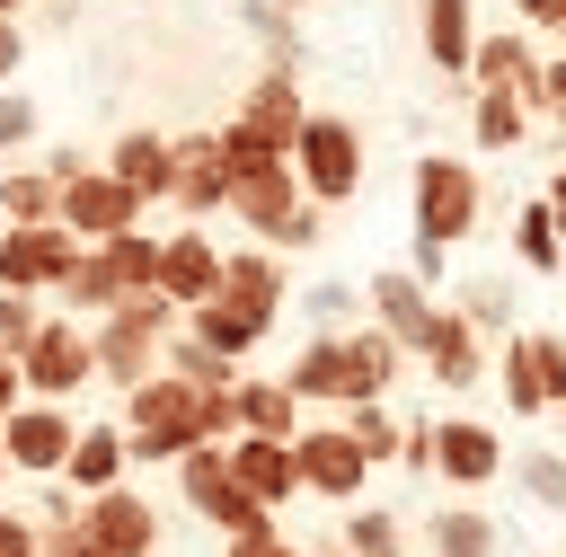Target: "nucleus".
Wrapping results in <instances>:
<instances>
[{
	"label": "nucleus",
	"mask_w": 566,
	"mask_h": 557,
	"mask_svg": "<svg viewBox=\"0 0 566 557\" xmlns=\"http://www.w3.org/2000/svg\"><path fill=\"white\" fill-rule=\"evenodd\" d=\"M18 371H27V398H53V407H62V398L97 371V336H88V327H71V318H44V336L27 345V362H18Z\"/></svg>",
	"instance_id": "nucleus-12"
},
{
	"label": "nucleus",
	"mask_w": 566,
	"mask_h": 557,
	"mask_svg": "<svg viewBox=\"0 0 566 557\" xmlns=\"http://www.w3.org/2000/svg\"><path fill=\"white\" fill-rule=\"evenodd\" d=\"M531 124H539L531 97H513V88H469V141H478V150H522Z\"/></svg>",
	"instance_id": "nucleus-25"
},
{
	"label": "nucleus",
	"mask_w": 566,
	"mask_h": 557,
	"mask_svg": "<svg viewBox=\"0 0 566 557\" xmlns=\"http://www.w3.org/2000/svg\"><path fill=\"white\" fill-rule=\"evenodd\" d=\"M221 301H239L248 318H265V327H274V309H283V256L239 248V256L221 265Z\"/></svg>",
	"instance_id": "nucleus-27"
},
{
	"label": "nucleus",
	"mask_w": 566,
	"mask_h": 557,
	"mask_svg": "<svg viewBox=\"0 0 566 557\" xmlns=\"http://www.w3.org/2000/svg\"><path fill=\"white\" fill-rule=\"evenodd\" d=\"M133 292H159V239H150V230H124V239L80 248V265H71V283H62V301L88 309V318H106V309L133 301Z\"/></svg>",
	"instance_id": "nucleus-4"
},
{
	"label": "nucleus",
	"mask_w": 566,
	"mask_h": 557,
	"mask_svg": "<svg viewBox=\"0 0 566 557\" xmlns=\"http://www.w3.org/2000/svg\"><path fill=\"white\" fill-rule=\"evenodd\" d=\"M513 477H522V495H531L539 513H566V451H548V442H531V451L513 460Z\"/></svg>",
	"instance_id": "nucleus-37"
},
{
	"label": "nucleus",
	"mask_w": 566,
	"mask_h": 557,
	"mask_svg": "<svg viewBox=\"0 0 566 557\" xmlns=\"http://www.w3.org/2000/svg\"><path fill=\"white\" fill-rule=\"evenodd\" d=\"M71 265H80V239L62 230V221H27V230H0V283L9 292H62L71 283Z\"/></svg>",
	"instance_id": "nucleus-9"
},
{
	"label": "nucleus",
	"mask_w": 566,
	"mask_h": 557,
	"mask_svg": "<svg viewBox=\"0 0 566 557\" xmlns=\"http://www.w3.org/2000/svg\"><path fill=\"white\" fill-rule=\"evenodd\" d=\"M230 212L256 230V248H283V230L310 212V195H301L292 159H274V168H248V177H230Z\"/></svg>",
	"instance_id": "nucleus-11"
},
{
	"label": "nucleus",
	"mask_w": 566,
	"mask_h": 557,
	"mask_svg": "<svg viewBox=\"0 0 566 557\" xmlns=\"http://www.w3.org/2000/svg\"><path fill=\"white\" fill-rule=\"evenodd\" d=\"M548 115H566V53H548Z\"/></svg>",
	"instance_id": "nucleus-49"
},
{
	"label": "nucleus",
	"mask_w": 566,
	"mask_h": 557,
	"mask_svg": "<svg viewBox=\"0 0 566 557\" xmlns=\"http://www.w3.org/2000/svg\"><path fill=\"white\" fill-rule=\"evenodd\" d=\"M124 442L133 460H186L195 442H212V389L150 371L142 389H124Z\"/></svg>",
	"instance_id": "nucleus-1"
},
{
	"label": "nucleus",
	"mask_w": 566,
	"mask_h": 557,
	"mask_svg": "<svg viewBox=\"0 0 566 557\" xmlns=\"http://www.w3.org/2000/svg\"><path fill=\"white\" fill-rule=\"evenodd\" d=\"M513 256H522L531 274H557V265H566V230H557L548 195H531V203L513 212Z\"/></svg>",
	"instance_id": "nucleus-32"
},
{
	"label": "nucleus",
	"mask_w": 566,
	"mask_h": 557,
	"mask_svg": "<svg viewBox=\"0 0 566 557\" xmlns=\"http://www.w3.org/2000/svg\"><path fill=\"white\" fill-rule=\"evenodd\" d=\"M18 407H27V371H18V362H0V424H9Z\"/></svg>",
	"instance_id": "nucleus-46"
},
{
	"label": "nucleus",
	"mask_w": 566,
	"mask_h": 557,
	"mask_svg": "<svg viewBox=\"0 0 566 557\" xmlns=\"http://www.w3.org/2000/svg\"><path fill=\"white\" fill-rule=\"evenodd\" d=\"M168 203H177L186 221H203V212L230 203V150H221V133H186V141H177V186H168Z\"/></svg>",
	"instance_id": "nucleus-19"
},
{
	"label": "nucleus",
	"mask_w": 566,
	"mask_h": 557,
	"mask_svg": "<svg viewBox=\"0 0 566 557\" xmlns=\"http://www.w3.org/2000/svg\"><path fill=\"white\" fill-rule=\"evenodd\" d=\"M0 442H9V469H27V477H62V469H71V442H80V424H71V407H53V398H27V407L0 424Z\"/></svg>",
	"instance_id": "nucleus-13"
},
{
	"label": "nucleus",
	"mask_w": 566,
	"mask_h": 557,
	"mask_svg": "<svg viewBox=\"0 0 566 557\" xmlns=\"http://www.w3.org/2000/svg\"><path fill=\"white\" fill-rule=\"evenodd\" d=\"M230 477H239L265 513L301 495V460H292V442H256V433H239V442H230Z\"/></svg>",
	"instance_id": "nucleus-23"
},
{
	"label": "nucleus",
	"mask_w": 566,
	"mask_h": 557,
	"mask_svg": "<svg viewBox=\"0 0 566 557\" xmlns=\"http://www.w3.org/2000/svg\"><path fill=\"white\" fill-rule=\"evenodd\" d=\"M398 460H407L416 477H433V424H407V442H398Z\"/></svg>",
	"instance_id": "nucleus-44"
},
{
	"label": "nucleus",
	"mask_w": 566,
	"mask_h": 557,
	"mask_svg": "<svg viewBox=\"0 0 566 557\" xmlns=\"http://www.w3.org/2000/svg\"><path fill=\"white\" fill-rule=\"evenodd\" d=\"M539 195H548V212H557V230H566V159L548 168V186H539Z\"/></svg>",
	"instance_id": "nucleus-50"
},
{
	"label": "nucleus",
	"mask_w": 566,
	"mask_h": 557,
	"mask_svg": "<svg viewBox=\"0 0 566 557\" xmlns=\"http://www.w3.org/2000/svg\"><path fill=\"white\" fill-rule=\"evenodd\" d=\"M0 212H9V230L62 221V177H53V168H9V177H0Z\"/></svg>",
	"instance_id": "nucleus-33"
},
{
	"label": "nucleus",
	"mask_w": 566,
	"mask_h": 557,
	"mask_svg": "<svg viewBox=\"0 0 566 557\" xmlns=\"http://www.w3.org/2000/svg\"><path fill=\"white\" fill-rule=\"evenodd\" d=\"M44 557H106L88 530H62V539H44Z\"/></svg>",
	"instance_id": "nucleus-48"
},
{
	"label": "nucleus",
	"mask_w": 566,
	"mask_h": 557,
	"mask_svg": "<svg viewBox=\"0 0 566 557\" xmlns=\"http://www.w3.org/2000/svg\"><path fill=\"white\" fill-rule=\"evenodd\" d=\"M557 124H566V115H557Z\"/></svg>",
	"instance_id": "nucleus-55"
},
{
	"label": "nucleus",
	"mask_w": 566,
	"mask_h": 557,
	"mask_svg": "<svg viewBox=\"0 0 566 557\" xmlns=\"http://www.w3.org/2000/svg\"><path fill=\"white\" fill-rule=\"evenodd\" d=\"M221 265H230V256H221L195 221H186L177 239H159V292H168L177 309H203V301L221 292Z\"/></svg>",
	"instance_id": "nucleus-20"
},
{
	"label": "nucleus",
	"mask_w": 566,
	"mask_h": 557,
	"mask_svg": "<svg viewBox=\"0 0 566 557\" xmlns=\"http://www.w3.org/2000/svg\"><path fill=\"white\" fill-rule=\"evenodd\" d=\"M301 301H310V318H318V327H327V318H354V309H363V292H354V283H310Z\"/></svg>",
	"instance_id": "nucleus-42"
},
{
	"label": "nucleus",
	"mask_w": 566,
	"mask_h": 557,
	"mask_svg": "<svg viewBox=\"0 0 566 557\" xmlns=\"http://www.w3.org/2000/svg\"><path fill=\"white\" fill-rule=\"evenodd\" d=\"M124 469H133V442H124V424H80V442H71V486L80 495H106V486H124Z\"/></svg>",
	"instance_id": "nucleus-26"
},
{
	"label": "nucleus",
	"mask_w": 566,
	"mask_h": 557,
	"mask_svg": "<svg viewBox=\"0 0 566 557\" xmlns=\"http://www.w3.org/2000/svg\"><path fill=\"white\" fill-rule=\"evenodd\" d=\"M548 35H557V44H566V9H557V27H548Z\"/></svg>",
	"instance_id": "nucleus-51"
},
{
	"label": "nucleus",
	"mask_w": 566,
	"mask_h": 557,
	"mask_svg": "<svg viewBox=\"0 0 566 557\" xmlns=\"http://www.w3.org/2000/svg\"><path fill=\"white\" fill-rule=\"evenodd\" d=\"M345 557H407V530H398V513H380V504H354V513H345Z\"/></svg>",
	"instance_id": "nucleus-36"
},
{
	"label": "nucleus",
	"mask_w": 566,
	"mask_h": 557,
	"mask_svg": "<svg viewBox=\"0 0 566 557\" xmlns=\"http://www.w3.org/2000/svg\"><path fill=\"white\" fill-rule=\"evenodd\" d=\"M478 221H486V195H478V168L469 159H451V150H424L416 159V248H460V239H478Z\"/></svg>",
	"instance_id": "nucleus-3"
},
{
	"label": "nucleus",
	"mask_w": 566,
	"mask_h": 557,
	"mask_svg": "<svg viewBox=\"0 0 566 557\" xmlns=\"http://www.w3.org/2000/svg\"><path fill=\"white\" fill-rule=\"evenodd\" d=\"M230 407H239V433H256V442H301V398H292L283 380H239Z\"/></svg>",
	"instance_id": "nucleus-28"
},
{
	"label": "nucleus",
	"mask_w": 566,
	"mask_h": 557,
	"mask_svg": "<svg viewBox=\"0 0 566 557\" xmlns=\"http://www.w3.org/2000/svg\"><path fill=\"white\" fill-rule=\"evenodd\" d=\"M18 62H27V35L0 18V88H9V71H18Z\"/></svg>",
	"instance_id": "nucleus-47"
},
{
	"label": "nucleus",
	"mask_w": 566,
	"mask_h": 557,
	"mask_svg": "<svg viewBox=\"0 0 566 557\" xmlns=\"http://www.w3.org/2000/svg\"><path fill=\"white\" fill-rule=\"evenodd\" d=\"M80 530H88L106 557H150V548H159V513H150L133 486H106V495H88Z\"/></svg>",
	"instance_id": "nucleus-21"
},
{
	"label": "nucleus",
	"mask_w": 566,
	"mask_h": 557,
	"mask_svg": "<svg viewBox=\"0 0 566 557\" xmlns=\"http://www.w3.org/2000/svg\"><path fill=\"white\" fill-rule=\"evenodd\" d=\"M168 371H177V380H195V389H239V362H230V354H212L203 336H168Z\"/></svg>",
	"instance_id": "nucleus-35"
},
{
	"label": "nucleus",
	"mask_w": 566,
	"mask_h": 557,
	"mask_svg": "<svg viewBox=\"0 0 566 557\" xmlns=\"http://www.w3.org/2000/svg\"><path fill=\"white\" fill-rule=\"evenodd\" d=\"M451 309H460L478 336H513V283H504V274H478V283H469Z\"/></svg>",
	"instance_id": "nucleus-34"
},
{
	"label": "nucleus",
	"mask_w": 566,
	"mask_h": 557,
	"mask_svg": "<svg viewBox=\"0 0 566 557\" xmlns=\"http://www.w3.org/2000/svg\"><path fill=\"white\" fill-rule=\"evenodd\" d=\"M292 460H301V495H327V504H363V486H371V451H363L345 424H301Z\"/></svg>",
	"instance_id": "nucleus-8"
},
{
	"label": "nucleus",
	"mask_w": 566,
	"mask_h": 557,
	"mask_svg": "<svg viewBox=\"0 0 566 557\" xmlns=\"http://www.w3.org/2000/svg\"><path fill=\"white\" fill-rule=\"evenodd\" d=\"M0 477H9V442H0Z\"/></svg>",
	"instance_id": "nucleus-53"
},
{
	"label": "nucleus",
	"mask_w": 566,
	"mask_h": 557,
	"mask_svg": "<svg viewBox=\"0 0 566 557\" xmlns=\"http://www.w3.org/2000/svg\"><path fill=\"white\" fill-rule=\"evenodd\" d=\"M44 336V309L27 301V292H9L0 283V362H27V345Z\"/></svg>",
	"instance_id": "nucleus-39"
},
{
	"label": "nucleus",
	"mask_w": 566,
	"mask_h": 557,
	"mask_svg": "<svg viewBox=\"0 0 566 557\" xmlns=\"http://www.w3.org/2000/svg\"><path fill=\"white\" fill-rule=\"evenodd\" d=\"M513 460H504V433L495 424H478V416H442L433 424V477L442 486H460V495H478L486 477H504Z\"/></svg>",
	"instance_id": "nucleus-14"
},
{
	"label": "nucleus",
	"mask_w": 566,
	"mask_h": 557,
	"mask_svg": "<svg viewBox=\"0 0 566 557\" xmlns=\"http://www.w3.org/2000/svg\"><path fill=\"white\" fill-rule=\"evenodd\" d=\"M106 168H115L142 203H168V186H177V141H159V133H115Z\"/></svg>",
	"instance_id": "nucleus-24"
},
{
	"label": "nucleus",
	"mask_w": 566,
	"mask_h": 557,
	"mask_svg": "<svg viewBox=\"0 0 566 557\" xmlns=\"http://www.w3.org/2000/svg\"><path fill=\"white\" fill-rule=\"evenodd\" d=\"M274 9H318V0H274Z\"/></svg>",
	"instance_id": "nucleus-52"
},
{
	"label": "nucleus",
	"mask_w": 566,
	"mask_h": 557,
	"mask_svg": "<svg viewBox=\"0 0 566 557\" xmlns=\"http://www.w3.org/2000/svg\"><path fill=\"white\" fill-rule=\"evenodd\" d=\"M256 150H274V159H292V141H301V124H310V106H301V88H292V71H265L256 88H248V106L230 115Z\"/></svg>",
	"instance_id": "nucleus-17"
},
{
	"label": "nucleus",
	"mask_w": 566,
	"mask_h": 557,
	"mask_svg": "<svg viewBox=\"0 0 566 557\" xmlns=\"http://www.w3.org/2000/svg\"><path fill=\"white\" fill-rule=\"evenodd\" d=\"M0 557H44V530L27 513H0Z\"/></svg>",
	"instance_id": "nucleus-43"
},
{
	"label": "nucleus",
	"mask_w": 566,
	"mask_h": 557,
	"mask_svg": "<svg viewBox=\"0 0 566 557\" xmlns=\"http://www.w3.org/2000/svg\"><path fill=\"white\" fill-rule=\"evenodd\" d=\"M283 389H292L301 407H354V354H345V327H318V336L292 354Z\"/></svg>",
	"instance_id": "nucleus-18"
},
{
	"label": "nucleus",
	"mask_w": 566,
	"mask_h": 557,
	"mask_svg": "<svg viewBox=\"0 0 566 557\" xmlns=\"http://www.w3.org/2000/svg\"><path fill=\"white\" fill-rule=\"evenodd\" d=\"M186 336H203L212 354H230V362H239V354H256V345H265V318H248L239 301H221V292H212L203 309H186Z\"/></svg>",
	"instance_id": "nucleus-31"
},
{
	"label": "nucleus",
	"mask_w": 566,
	"mask_h": 557,
	"mask_svg": "<svg viewBox=\"0 0 566 557\" xmlns=\"http://www.w3.org/2000/svg\"><path fill=\"white\" fill-rule=\"evenodd\" d=\"M424 548H433V557H495L504 530H495V513H478V504H442V513L424 522Z\"/></svg>",
	"instance_id": "nucleus-30"
},
{
	"label": "nucleus",
	"mask_w": 566,
	"mask_h": 557,
	"mask_svg": "<svg viewBox=\"0 0 566 557\" xmlns=\"http://www.w3.org/2000/svg\"><path fill=\"white\" fill-rule=\"evenodd\" d=\"M221 557H301V548H292V539H283V530H265V539H230V548H221Z\"/></svg>",
	"instance_id": "nucleus-45"
},
{
	"label": "nucleus",
	"mask_w": 566,
	"mask_h": 557,
	"mask_svg": "<svg viewBox=\"0 0 566 557\" xmlns=\"http://www.w3.org/2000/svg\"><path fill=\"white\" fill-rule=\"evenodd\" d=\"M469 88H513V97H531V106L548 115V53H539L531 35H478Z\"/></svg>",
	"instance_id": "nucleus-16"
},
{
	"label": "nucleus",
	"mask_w": 566,
	"mask_h": 557,
	"mask_svg": "<svg viewBox=\"0 0 566 557\" xmlns=\"http://www.w3.org/2000/svg\"><path fill=\"white\" fill-rule=\"evenodd\" d=\"M292 177H301V195H310L318 212L354 203V195H363V133H354L345 115H310L301 141H292Z\"/></svg>",
	"instance_id": "nucleus-5"
},
{
	"label": "nucleus",
	"mask_w": 566,
	"mask_h": 557,
	"mask_svg": "<svg viewBox=\"0 0 566 557\" xmlns=\"http://www.w3.org/2000/svg\"><path fill=\"white\" fill-rule=\"evenodd\" d=\"M239 18H248V35H265V53H274V71H292V9H274V0H239Z\"/></svg>",
	"instance_id": "nucleus-40"
},
{
	"label": "nucleus",
	"mask_w": 566,
	"mask_h": 557,
	"mask_svg": "<svg viewBox=\"0 0 566 557\" xmlns=\"http://www.w3.org/2000/svg\"><path fill=\"white\" fill-rule=\"evenodd\" d=\"M62 230H71L80 248L124 239V230H142V195H133L115 168H88V177H71V186H62Z\"/></svg>",
	"instance_id": "nucleus-10"
},
{
	"label": "nucleus",
	"mask_w": 566,
	"mask_h": 557,
	"mask_svg": "<svg viewBox=\"0 0 566 557\" xmlns=\"http://www.w3.org/2000/svg\"><path fill=\"white\" fill-rule=\"evenodd\" d=\"M469 53H478L469 0H424V62H433L442 80H469Z\"/></svg>",
	"instance_id": "nucleus-29"
},
{
	"label": "nucleus",
	"mask_w": 566,
	"mask_h": 557,
	"mask_svg": "<svg viewBox=\"0 0 566 557\" xmlns=\"http://www.w3.org/2000/svg\"><path fill=\"white\" fill-rule=\"evenodd\" d=\"M495 380H504V407H513V416L566 407V336H557V327H513Z\"/></svg>",
	"instance_id": "nucleus-7"
},
{
	"label": "nucleus",
	"mask_w": 566,
	"mask_h": 557,
	"mask_svg": "<svg viewBox=\"0 0 566 557\" xmlns=\"http://www.w3.org/2000/svg\"><path fill=\"white\" fill-rule=\"evenodd\" d=\"M177 318H186V309H177L168 292H133V301H115V309L88 327V336H97V371H106L115 389H142V380H150V362L168 354Z\"/></svg>",
	"instance_id": "nucleus-2"
},
{
	"label": "nucleus",
	"mask_w": 566,
	"mask_h": 557,
	"mask_svg": "<svg viewBox=\"0 0 566 557\" xmlns=\"http://www.w3.org/2000/svg\"><path fill=\"white\" fill-rule=\"evenodd\" d=\"M363 309H371V327H389L407 354H424V336H433V283H416L407 265H380L371 283H363Z\"/></svg>",
	"instance_id": "nucleus-15"
},
{
	"label": "nucleus",
	"mask_w": 566,
	"mask_h": 557,
	"mask_svg": "<svg viewBox=\"0 0 566 557\" xmlns=\"http://www.w3.org/2000/svg\"><path fill=\"white\" fill-rule=\"evenodd\" d=\"M9 9H18V0H0V18H9Z\"/></svg>",
	"instance_id": "nucleus-54"
},
{
	"label": "nucleus",
	"mask_w": 566,
	"mask_h": 557,
	"mask_svg": "<svg viewBox=\"0 0 566 557\" xmlns=\"http://www.w3.org/2000/svg\"><path fill=\"white\" fill-rule=\"evenodd\" d=\"M177 486H186V504H195L212 530H230V539H265V530H274V513L230 477V442H195V451L177 460Z\"/></svg>",
	"instance_id": "nucleus-6"
},
{
	"label": "nucleus",
	"mask_w": 566,
	"mask_h": 557,
	"mask_svg": "<svg viewBox=\"0 0 566 557\" xmlns=\"http://www.w3.org/2000/svg\"><path fill=\"white\" fill-rule=\"evenodd\" d=\"M35 97H18V88H0V150H18V141H35Z\"/></svg>",
	"instance_id": "nucleus-41"
},
{
	"label": "nucleus",
	"mask_w": 566,
	"mask_h": 557,
	"mask_svg": "<svg viewBox=\"0 0 566 557\" xmlns=\"http://www.w3.org/2000/svg\"><path fill=\"white\" fill-rule=\"evenodd\" d=\"M345 433L371 451V469H380V460H398V442H407V433H398V416H389V398H363V407H345Z\"/></svg>",
	"instance_id": "nucleus-38"
},
{
	"label": "nucleus",
	"mask_w": 566,
	"mask_h": 557,
	"mask_svg": "<svg viewBox=\"0 0 566 557\" xmlns=\"http://www.w3.org/2000/svg\"><path fill=\"white\" fill-rule=\"evenodd\" d=\"M424 371L442 389H478L486 380V336L460 318V309H433V336H424Z\"/></svg>",
	"instance_id": "nucleus-22"
}]
</instances>
